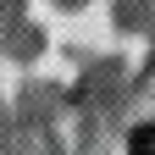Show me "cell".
Listing matches in <instances>:
<instances>
[{
  "instance_id": "obj_1",
  "label": "cell",
  "mask_w": 155,
  "mask_h": 155,
  "mask_svg": "<svg viewBox=\"0 0 155 155\" xmlns=\"http://www.w3.org/2000/svg\"><path fill=\"white\" fill-rule=\"evenodd\" d=\"M127 155H155V122L133 127V139H127Z\"/></svg>"
}]
</instances>
